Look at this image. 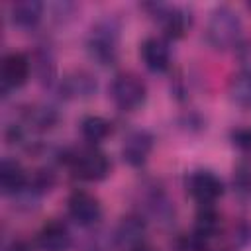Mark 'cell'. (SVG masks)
<instances>
[{
    "mask_svg": "<svg viewBox=\"0 0 251 251\" xmlns=\"http://www.w3.org/2000/svg\"><path fill=\"white\" fill-rule=\"evenodd\" d=\"M120 25L114 18H102L98 20L86 39V51L88 57L98 63L100 67H112L118 61L120 53Z\"/></svg>",
    "mask_w": 251,
    "mask_h": 251,
    "instance_id": "6da1fadb",
    "label": "cell"
},
{
    "mask_svg": "<svg viewBox=\"0 0 251 251\" xmlns=\"http://www.w3.org/2000/svg\"><path fill=\"white\" fill-rule=\"evenodd\" d=\"M241 18L235 10H231L229 6H218L212 10L208 24H206V39L208 43L218 49V51H226L231 47L239 45L241 39Z\"/></svg>",
    "mask_w": 251,
    "mask_h": 251,
    "instance_id": "7a4b0ae2",
    "label": "cell"
},
{
    "mask_svg": "<svg viewBox=\"0 0 251 251\" xmlns=\"http://www.w3.org/2000/svg\"><path fill=\"white\" fill-rule=\"evenodd\" d=\"M61 161L73 171V175L86 182H98L108 176L110 161L96 147H78L61 151Z\"/></svg>",
    "mask_w": 251,
    "mask_h": 251,
    "instance_id": "3957f363",
    "label": "cell"
},
{
    "mask_svg": "<svg viewBox=\"0 0 251 251\" xmlns=\"http://www.w3.org/2000/svg\"><path fill=\"white\" fill-rule=\"evenodd\" d=\"M110 98L122 112H135L145 104L147 86L133 73H118L110 82Z\"/></svg>",
    "mask_w": 251,
    "mask_h": 251,
    "instance_id": "277c9868",
    "label": "cell"
},
{
    "mask_svg": "<svg viewBox=\"0 0 251 251\" xmlns=\"http://www.w3.org/2000/svg\"><path fill=\"white\" fill-rule=\"evenodd\" d=\"M143 8L151 12V16L159 22V25L163 27V31L169 39L184 37L192 25V16L182 6H171V4H161V2L155 4L153 2V4H145Z\"/></svg>",
    "mask_w": 251,
    "mask_h": 251,
    "instance_id": "5b68a950",
    "label": "cell"
},
{
    "mask_svg": "<svg viewBox=\"0 0 251 251\" xmlns=\"http://www.w3.org/2000/svg\"><path fill=\"white\" fill-rule=\"evenodd\" d=\"M186 192L200 204V206H208L214 204L222 194H224V182L222 178L208 171V169H198L192 171L186 176Z\"/></svg>",
    "mask_w": 251,
    "mask_h": 251,
    "instance_id": "8992f818",
    "label": "cell"
},
{
    "mask_svg": "<svg viewBox=\"0 0 251 251\" xmlns=\"http://www.w3.org/2000/svg\"><path fill=\"white\" fill-rule=\"evenodd\" d=\"M67 212L75 224L80 227H94L102 220V204L100 200L86 192V190H75L67 200Z\"/></svg>",
    "mask_w": 251,
    "mask_h": 251,
    "instance_id": "52a82bcc",
    "label": "cell"
},
{
    "mask_svg": "<svg viewBox=\"0 0 251 251\" xmlns=\"http://www.w3.org/2000/svg\"><path fill=\"white\" fill-rule=\"evenodd\" d=\"M29 73H31V61L27 59V55L20 51L8 53L2 59V69H0V82L4 96H8L10 90L22 88L27 82Z\"/></svg>",
    "mask_w": 251,
    "mask_h": 251,
    "instance_id": "ba28073f",
    "label": "cell"
},
{
    "mask_svg": "<svg viewBox=\"0 0 251 251\" xmlns=\"http://www.w3.org/2000/svg\"><path fill=\"white\" fill-rule=\"evenodd\" d=\"M153 135L147 129H131L122 143V157L129 167H141L147 163L153 151Z\"/></svg>",
    "mask_w": 251,
    "mask_h": 251,
    "instance_id": "9c48e42d",
    "label": "cell"
},
{
    "mask_svg": "<svg viewBox=\"0 0 251 251\" xmlns=\"http://www.w3.org/2000/svg\"><path fill=\"white\" fill-rule=\"evenodd\" d=\"M139 53H141V59H143L145 67L151 73L161 75L171 67V49H169L167 39H163V37H157V35L147 37L141 43Z\"/></svg>",
    "mask_w": 251,
    "mask_h": 251,
    "instance_id": "30bf717a",
    "label": "cell"
},
{
    "mask_svg": "<svg viewBox=\"0 0 251 251\" xmlns=\"http://www.w3.org/2000/svg\"><path fill=\"white\" fill-rule=\"evenodd\" d=\"M35 245L39 251H69L73 245V235L63 222L53 220L39 229Z\"/></svg>",
    "mask_w": 251,
    "mask_h": 251,
    "instance_id": "8fae6325",
    "label": "cell"
},
{
    "mask_svg": "<svg viewBox=\"0 0 251 251\" xmlns=\"http://www.w3.org/2000/svg\"><path fill=\"white\" fill-rule=\"evenodd\" d=\"M145 220L139 216V214H129V216H124L120 220V224L116 226V231H114V241L118 247H124V249H133L135 245L143 243V235H145Z\"/></svg>",
    "mask_w": 251,
    "mask_h": 251,
    "instance_id": "7c38bea8",
    "label": "cell"
},
{
    "mask_svg": "<svg viewBox=\"0 0 251 251\" xmlns=\"http://www.w3.org/2000/svg\"><path fill=\"white\" fill-rule=\"evenodd\" d=\"M96 88V78L88 71H73L59 82V90L65 98H90Z\"/></svg>",
    "mask_w": 251,
    "mask_h": 251,
    "instance_id": "4fadbf2b",
    "label": "cell"
},
{
    "mask_svg": "<svg viewBox=\"0 0 251 251\" xmlns=\"http://www.w3.org/2000/svg\"><path fill=\"white\" fill-rule=\"evenodd\" d=\"M43 2L39 0H18L10 6V20L20 29H33L43 18Z\"/></svg>",
    "mask_w": 251,
    "mask_h": 251,
    "instance_id": "5bb4252c",
    "label": "cell"
},
{
    "mask_svg": "<svg viewBox=\"0 0 251 251\" xmlns=\"http://www.w3.org/2000/svg\"><path fill=\"white\" fill-rule=\"evenodd\" d=\"M27 182H29L27 173L20 161L10 159V157L2 159V163H0V188L6 196L18 194L20 190H24L27 186Z\"/></svg>",
    "mask_w": 251,
    "mask_h": 251,
    "instance_id": "9a60e30c",
    "label": "cell"
},
{
    "mask_svg": "<svg viewBox=\"0 0 251 251\" xmlns=\"http://www.w3.org/2000/svg\"><path fill=\"white\" fill-rule=\"evenodd\" d=\"M220 214L216 212L214 204H208V206H200L198 214H196V220H194V231L192 235L200 241H208L210 237H214L218 231H220Z\"/></svg>",
    "mask_w": 251,
    "mask_h": 251,
    "instance_id": "2e32d148",
    "label": "cell"
},
{
    "mask_svg": "<svg viewBox=\"0 0 251 251\" xmlns=\"http://www.w3.org/2000/svg\"><path fill=\"white\" fill-rule=\"evenodd\" d=\"M227 92L235 106L251 110V71H239L237 75H233Z\"/></svg>",
    "mask_w": 251,
    "mask_h": 251,
    "instance_id": "e0dca14e",
    "label": "cell"
},
{
    "mask_svg": "<svg viewBox=\"0 0 251 251\" xmlns=\"http://www.w3.org/2000/svg\"><path fill=\"white\" fill-rule=\"evenodd\" d=\"M80 133L88 143H100L112 133V124L102 116H84L80 120Z\"/></svg>",
    "mask_w": 251,
    "mask_h": 251,
    "instance_id": "ac0fdd59",
    "label": "cell"
},
{
    "mask_svg": "<svg viewBox=\"0 0 251 251\" xmlns=\"http://www.w3.org/2000/svg\"><path fill=\"white\" fill-rule=\"evenodd\" d=\"M35 63H37V73H39L41 82L51 84L53 78H55V57H53V53L47 45H43V49L37 51Z\"/></svg>",
    "mask_w": 251,
    "mask_h": 251,
    "instance_id": "d6986e66",
    "label": "cell"
},
{
    "mask_svg": "<svg viewBox=\"0 0 251 251\" xmlns=\"http://www.w3.org/2000/svg\"><path fill=\"white\" fill-rule=\"evenodd\" d=\"M231 143L245 155L251 157V127H235L229 133Z\"/></svg>",
    "mask_w": 251,
    "mask_h": 251,
    "instance_id": "ffe728a7",
    "label": "cell"
},
{
    "mask_svg": "<svg viewBox=\"0 0 251 251\" xmlns=\"http://www.w3.org/2000/svg\"><path fill=\"white\" fill-rule=\"evenodd\" d=\"M249 241H251V227H249L245 222H241V224L235 226V229H233V243L239 245V247H243V245H247Z\"/></svg>",
    "mask_w": 251,
    "mask_h": 251,
    "instance_id": "44dd1931",
    "label": "cell"
},
{
    "mask_svg": "<svg viewBox=\"0 0 251 251\" xmlns=\"http://www.w3.org/2000/svg\"><path fill=\"white\" fill-rule=\"evenodd\" d=\"M239 61H241V71H251V43L241 45V49H239Z\"/></svg>",
    "mask_w": 251,
    "mask_h": 251,
    "instance_id": "7402d4cb",
    "label": "cell"
},
{
    "mask_svg": "<svg viewBox=\"0 0 251 251\" xmlns=\"http://www.w3.org/2000/svg\"><path fill=\"white\" fill-rule=\"evenodd\" d=\"M2 251H27V245H25L24 241L16 239V241H12V243L4 245V249H2Z\"/></svg>",
    "mask_w": 251,
    "mask_h": 251,
    "instance_id": "603a6c76",
    "label": "cell"
},
{
    "mask_svg": "<svg viewBox=\"0 0 251 251\" xmlns=\"http://www.w3.org/2000/svg\"><path fill=\"white\" fill-rule=\"evenodd\" d=\"M129 251H157L153 245H149L147 241H143V243H139V245H135L133 249H129Z\"/></svg>",
    "mask_w": 251,
    "mask_h": 251,
    "instance_id": "cb8c5ba5",
    "label": "cell"
},
{
    "mask_svg": "<svg viewBox=\"0 0 251 251\" xmlns=\"http://www.w3.org/2000/svg\"><path fill=\"white\" fill-rule=\"evenodd\" d=\"M206 251H210V249H206Z\"/></svg>",
    "mask_w": 251,
    "mask_h": 251,
    "instance_id": "d4e9b609",
    "label": "cell"
}]
</instances>
